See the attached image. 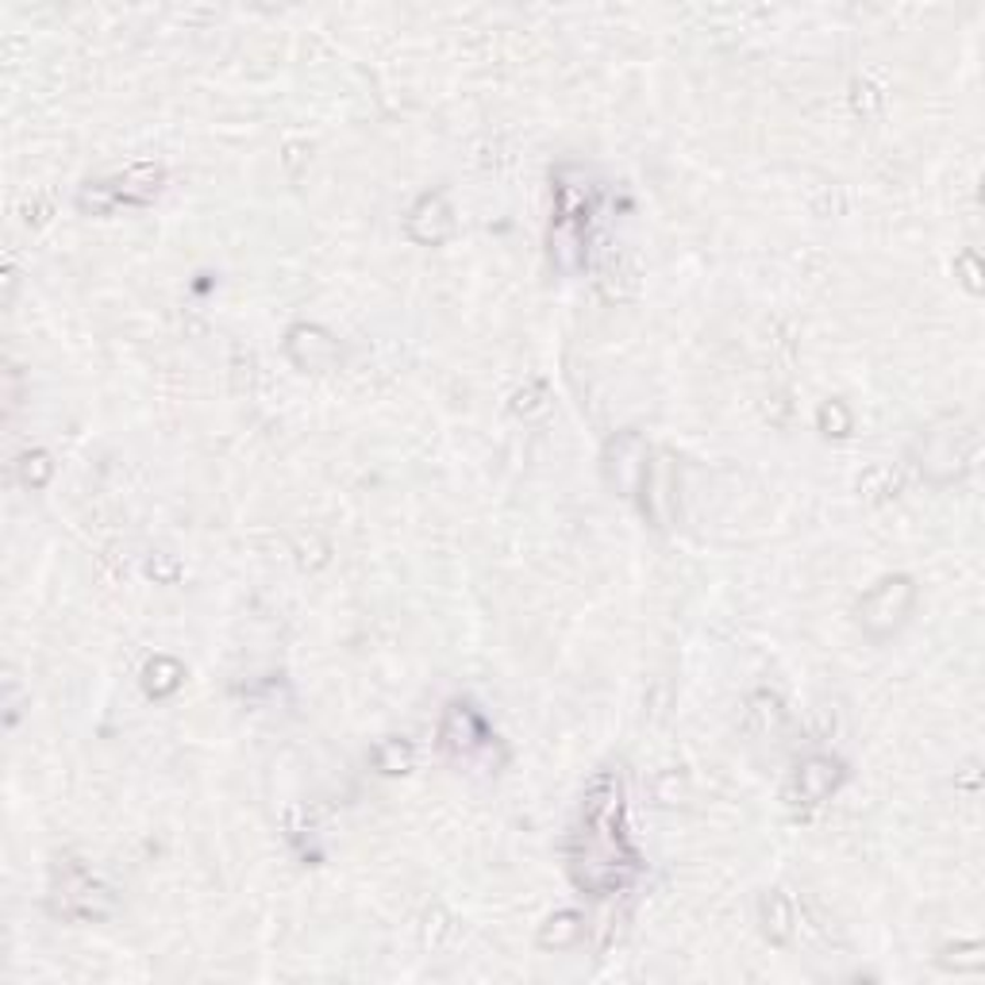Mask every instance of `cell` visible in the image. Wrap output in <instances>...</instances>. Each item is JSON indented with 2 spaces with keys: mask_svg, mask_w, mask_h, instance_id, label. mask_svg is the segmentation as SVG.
Returning a JSON list of instances; mask_svg holds the SVG:
<instances>
[{
  "mask_svg": "<svg viewBox=\"0 0 985 985\" xmlns=\"http://www.w3.org/2000/svg\"><path fill=\"white\" fill-rule=\"evenodd\" d=\"M605 473H608V481H612V489H620L623 497H631V493L646 481V447L635 432L608 443Z\"/></svg>",
  "mask_w": 985,
  "mask_h": 985,
  "instance_id": "obj_2",
  "label": "cell"
},
{
  "mask_svg": "<svg viewBox=\"0 0 985 985\" xmlns=\"http://www.w3.org/2000/svg\"><path fill=\"white\" fill-rule=\"evenodd\" d=\"M839 781V766L832 763V758H812V763L801 766V774H797V786H801V797L809 804L824 801V797L836 789Z\"/></svg>",
  "mask_w": 985,
  "mask_h": 985,
  "instance_id": "obj_4",
  "label": "cell"
},
{
  "mask_svg": "<svg viewBox=\"0 0 985 985\" xmlns=\"http://www.w3.org/2000/svg\"><path fill=\"white\" fill-rule=\"evenodd\" d=\"M577 936H582V924H577V916L574 913H562V916H554V920H547V928H543V936H539V943H543V947H570Z\"/></svg>",
  "mask_w": 985,
  "mask_h": 985,
  "instance_id": "obj_5",
  "label": "cell"
},
{
  "mask_svg": "<svg viewBox=\"0 0 985 985\" xmlns=\"http://www.w3.org/2000/svg\"><path fill=\"white\" fill-rule=\"evenodd\" d=\"M481 740V720L470 705H450L443 717V743L450 751H473Z\"/></svg>",
  "mask_w": 985,
  "mask_h": 985,
  "instance_id": "obj_3",
  "label": "cell"
},
{
  "mask_svg": "<svg viewBox=\"0 0 985 985\" xmlns=\"http://www.w3.org/2000/svg\"><path fill=\"white\" fill-rule=\"evenodd\" d=\"M908 605H913V582L908 577H890V582L874 585L859 605V623L870 635H885L905 620Z\"/></svg>",
  "mask_w": 985,
  "mask_h": 985,
  "instance_id": "obj_1",
  "label": "cell"
}]
</instances>
